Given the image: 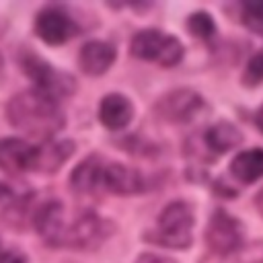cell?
I'll use <instances>...</instances> for the list:
<instances>
[{
  "mask_svg": "<svg viewBox=\"0 0 263 263\" xmlns=\"http://www.w3.org/2000/svg\"><path fill=\"white\" fill-rule=\"evenodd\" d=\"M35 35L47 45H64L78 35V23L62 6H43L35 16Z\"/></svg>",
  "mask_w": 263,
  "mask_h": 263,
  "instance_id": "obj_7",
  "label": "cell"
},
{
  "mask_svg": "<svg viewBox=\"0 0 263 263\" xmlns=\"http://www.w3.org/2000/svg\"><path fill=\"white\" fill-rule=\"evenodd\" d=\"M134 103L123 92H109L99 103V121L111 132L125 129L134 119Z\"/></svg>",
  "mask_w": 263,
  "mask_h": 263,
  "instance_id": "obj_12",
  "label": "cell"
},
{
  "mask_svg": "<svg viewBox=\"0 0 263 263\" xmlns=\"http://www.w3.org/2000/svg\"><path fill=\"white\" fill-rule=\"evenodd\" d=\"M183 43L160 29H142L129 41V55L142 62H156L162 68H173L183 60Z\"/></svg>",
  "mask_w": 263,
  "mask_h": 263,
  "instance_id": "obj_5",
  "label": "cell"
},
{
  "mask_svg": "<svg viewBox=\"0 0 263 263\" xmlns=\"http://www.w3.org/2000/svg\"><path fill=\"white\" fill-rule=\"evenodd\" d=\"M242 80H245V84H249V86L263 82V51L255 53V55L249 60Z\"/></svg>",
  "mask_w": 263,
  "mask_h": 263,
  "instance_id": "obj_21",
  "label": "cell"
},
{
  "mask_svg": "<svg viewBox=\"0 0 263 263\" xmlns=\"http://www.w3.org/2000/svg\"><path fill=\"white\" fill-rule=\"evenodd\" d=\"M187 29H189V33L193 37L203 39V41H210L216 35V23H214V18L205 10H197V12L189 14Z\"/></svg>",
  "mask_w": 263,
  "mask_h": 263,
  "instance_id": "obj_19",
  "label": "cell"
},
{
  "mask_svg": "<svg viewBox=\"0 0 263 263\" xmlns=\"http://www.w3.org/2000/svg\"><path fill=\"white\" fill-rule=\"evenodd\" d=\"M105 156L88 154L82 162H78L70 173V189L76 195H95L101 191V175Z\"/></svg>",
  "mask_w": 263,
  "mask_h": 263,
  "instance_id": "obj_14",
  "label": "cell"
},
{
  "mask_svg": "<svg viewBox=\"0 0 263 263\" xmlns=\"http://www.w3.org/2000/svg\"><path fill=\"white\" fill-rule=\"evenodd\" d=\"M242 142L240 129L230 121H218L203 134V144L212 154H224Z\"/></svg>",
  "mask_w": 263,
  "mask_h": 263,
  "instance_id": "obj_17",
  "label": "cell"
},
{
  "mask_svg": "<svg viewBox=\"0 0 263 263\" xmlns=\"http://www.w3.org/2000/svg\"><path fill=\"white\" fill-rule=\"evenodd\" d=\"M4 197H10V189H8L4 183H0V201H2Z\"/></svg>",
  "mask_w": 263,
  "mask_h": 263,
  "instance_id": "obj_25",
  "label": "cell"
},
{
  "mask_svg": "<svg viewBox=\"0 0 263 263\" xmlns=\"http://www.w3.org/2000/svg\"><path fill=\"white\" fill-rule=\"evenodd\" d=\"M115 60L117 49L103 39H90L78 51V66L86 76H103Z\"/></svg>",
  "mask_w": 263,
  "mask_h": 263,
  "instance_id": "obj_13",
  "label": "cell"
},
{
  "mask_svg": "<svg viewBox=\"0 0 263 263\" xmlns=\"http://www.w3.org/2000/svg\"><path fill=\"white\" fill-rule=\"evenodd\" d=\"M115 232V224L97 212H80L76 218L66 220L60 249H74V251H92L99 249L111 234Z\"/></svg>",
  "mask_w": 263,
  "mask_h": 263,
  "instance_id": "obj_4",
  "label": "cell"
},
{
  "mask_svg": "<svg viewBox=\"0 0 263 263\" xmlns=\"http://www.w3.org/2000/svg\"><path fill=\"white\" fill-rule=\"evenodd\" d=\"M242 21L249 27V31L263 37V2L242 4Z\"/></svg>",
  "mask_w": 263,
  "mask_h": 263,
  "instance_id": "obj_20",
  "label": "cell"
},
{
  "mask_svg": "<svg viewBox=\"0 0 263 263\" xmlns=\"http://www.w3.org/2000/svg\"><path fill=\"white\" fill-rule=\"evenodd\" d=\"M242 224L224 210H216L210 216L205 228V242L212 255L230 257L242 247Z\"/></svg>",
  "mask_w": 263,
  "mask_h": 263,
  "instance_id": "obj_6",
  "label": "cell"
},
{
  "mask_svg": "<svg viewBox=\"0 0 263 263\" xmlns=\"http://www.w3.org/2000/svg\"><path fill=\"white\" fill-rule=\"evenodd\" d=\"M37 162V146L23 138L6 136L0 138V171L6 175H23L35 171Z\"/></svg>",
  "mask_w": 263,
  "mask_h": 263,
  "instance_id": "obj_10",
  "label": "cell"
},
{
  "mask_svg": "<svg viewBox=\"0 0 263 263\" xmlns=\"http://www.w3.org/2000/svg\"><path fill=\"white\" fill-rule=\"evenodd\" d=\"M199 263H224V259L218 257V255H210V257H203Z\"/></svg>",
  "mask_w": 263,
  "mask_h": 263,
  "instance_id": "obj_24",
  "label": "cell"
},
{
  "mask_svg": "<svg viewBox=\"0 0 263 263\" xmlns=\"http://www.w3.org/2000/svg\"><path fill=\"white\" fill-rule=\"evenodd\" d=\"M0 263H27V257L21 251H2Z\"/></svg>",
  "mask_w": 263,
  "mask_h": 263,
  "instance_id": "obj_23",
  "label": "cell"
},
{
  "mask_svg": "<svg viewBox=\"0 0 263 263\" xmlns=\"http://www.w3.org/2000/svg\"><path fill=\"white\" fill-rule=\"evenodd\" d=\"M203 109V99L193 88H175L162 95L156 105L154 113L160 121L166 123H187Z\"/></svg>",
  "mask_w": 263,
  "mask_h": 263,
  "instance_id": "obj_8",
  "label": "cell"
},
{
  "mask_svg": "<svg viewBox=\"0 0 263 263\" xmlns=\"http://www.w3.org/2000/svg\"><path fill=\"white\" fill-rule=\"evenodd\" d=\"M148 189L146 177L123 162L105 160L103 175H101V191H109L115 195H136Z\"/></svg>",
  "mask_w": 263,
  "mask_h": 263,
  "instance_id": "obj_9",
  "label": "cell"
},
{
  "mask_svg": "<svg viewBox=\"0 0 263 263\" xmlns=\"http://www.w3.org/2000/svg\"><path fill=\"white\" fill-rule=\"evenodd\" d=\"M76 144L72 140H49L37 146V162H35V173L43 175H53L58 173L66 160L74 154Z\"/></svg>",
  "mask_w": 263,
  "mask_h": 263,
  "instance_id": "obj_15",
  "label": "cell"
},
{
  "mask_svg": "<svg viewBox=\"0 0 263 263\" xmlns=\"http://www.w3.org/2000/svg\"><path fill=\"white\" fill-rule=\"evenodd\" d=\"M6 119L14 129L39 142L53 140L66 125V115L60 103L35 88H27L10 97L6 103Z\"/></svg>",
  "mask_w": 263,
  "mask_h": 263,
  "instance_id": "obj_1",
  "label": "cell"
},
{
  "mask_svg": "<svg viewBox=\"0 0 263 263\" xmlns=\"http://www.w3.org/2000/svg\"><path fill=\"white\" fill-rule=\"evenodd\" d=\"M136 263H177V261L171 257L158 255V253H142V255H138Z\"/></svg>",
  "mask_w": 263,
  "mask_h": 263,
  "instance_id": "obj_22",
  "label": "cell"
},
{
  "mask_svg": "<svg viewBox=\"0 0 263 263\" xmlns=\"http://www.w3.org/2000/svg\"><path fill=\"white\" fill-rule=\"evenodd\" d=\"M18 64L25 76L33 82V88L41 95L60 103L76 92V78L64 70H58L39 53L31 49H23L18 53Z\"/></svg>",
  "mask_w": 263,
  "mask_h": 263,
  "instance_id": "obj_3",
  "label": "cell"
},
{
  "mask_svg": "<svg viewBox=\"0 0 263 263\" xmlns=\"http://www.w3.org/2000/svg\"><path fill=\"white\" fill-rule=\"evenodd\" d=\"M35 232L41 236V240L51 247L60 249V238L66 226V210L60 199H45L37 203V210L33 214V224Z\"/></svg>",
  "mask_w": 263,
  "mask_h": 263,
  "instance_id": "obj_11",
  "label": "cell"
},
{
  "mask_svg": "<svg viewBox=\"0 0 263 263\" xmlns=\"http://www.w3.org/2000/svg\"><path fill=\"white\" fill-rule=\"evenodd\" d=\"M37 199L35 193H23V195H12V199L2 208L0 220L4 226L12 230H27L33 224V214L37 210Z\"/></svg>",
  "mask_w": 263,
  "mask_h": 263,
  "instance_id": "obj_16",
  "label": "cell"
},
{
  "mask_svg": "<svg viewBox=\"0 0 263 263\" xmlns=\"http://www.w3.org/2000/svg\"><path fill=\"white\" fill-rule=\"evenodd\" d=\"M257 127L263 132V105H261V109L257 111Z\"/></svg>",
  "mask_w": 263,
  "mask_h": 263,
  "instance_id": "obj_27",
  "label": "cell"
},
{
  "mask_svg": "<svg viewBox=\"0 0 263 263\" xmlns=\"http://www.w3.org/2000/svg\"><path fill=\"white\" fill-rule=\"evenodd\" d=\"M255 203H257V208H259V212L263 214V189L259 191V195L255 197Z\"/></svg>",
  "mask_w": 263,
  "mask_h": 263,
  "instance_id": "obj_26",
  "label": "cell"
},
{
  "mask_svg": "<svg viewBox=\"0 0 263 263\" xmlns=\"http://www.w3.org/2000/svg\"><path fill=\"white\" fill-rule=\"evenodd\" d=\"M230 173L240 183H253L263 177V148L242 150L230 162Z\"/></svg>",
  "mask_w": 263,
  "mask_h": 263,
  "instance_id": "obj_18",
  "label": "cell"
},
{
  "mask_svg": "<svg viewBox=\"0 0 263 263\" xmlns=\"http://www.w3.org/2000/svg\"><path fill=\"white\" fill-rule=\"evenodd\" d=\"M193 210L187 201H171L158 214L156 226L142 234L146 242L164 247V249H189L193 242Z\"/></svg>",
  "mask_w": 263,
  "mask_h": 263,
  "instance_id": "obj_2",
  "label": "cell"
}]
</instances>
